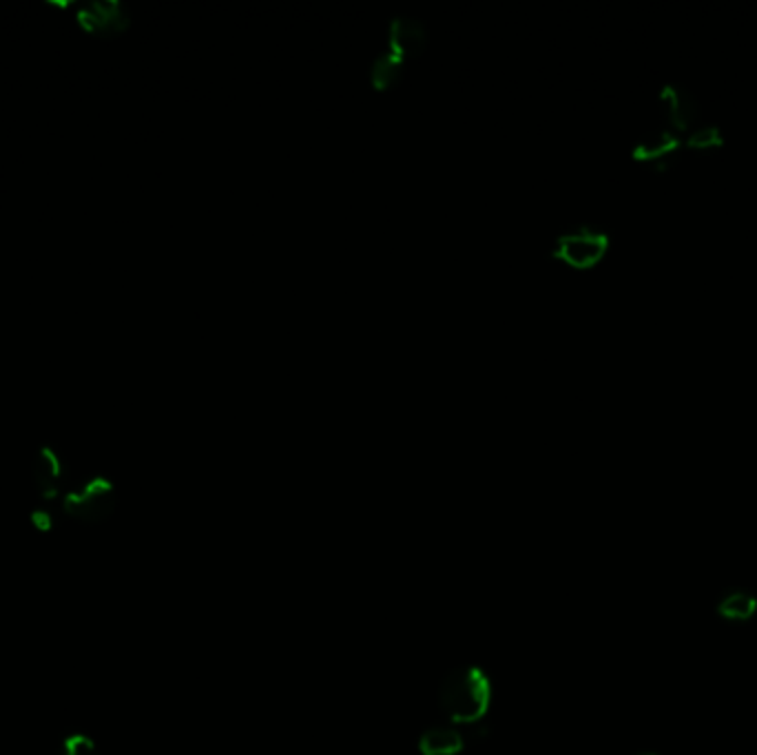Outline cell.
<instances>
[{
	"label": "cell",
	"instance_id": "obj_1",
	"mask_svg": "<svg viewBox=\"0 0 757 755\" xmlns=\"http://www.w3.org/2000/svg\"><path fill=\"white\" fill-rule=\"evenodd\" d=\"M705 124L694 95L676 84L663 87L658 107L649 127L640 133L634 147L638 160H663L680 144L692 142L694 133Z\"/></svg>",
	"mask_w": 757,
	"mask_h": 755
},
{
	"label": "cell",
	"instance_id": "obj_2",
	"mask_svg": "<svg viewBox=\"0 0 757 755\" xmlns=\"http://www.w3.org/2000/svg\"><path fill=\"white\" fill-rule=\"evenodd\" d=\"M492 698V685L487 674L476 667L452 670L438 689V703L445 716L456 723H476L485 716Z\"/></svg>",
	"mask_w": 757,
	"mask_h": 755
},
{
	"label": "cell",
	"instance_id": "obj_3",
	"mask_svg": "<svg viewBox=\"0 0 757 755\" xmlns=\"http://www.w3.org/2000/svg\"><path fill=\"white\" fill-rule=\"evenodd\" d=\"M115 501H118V494H115L113 483L104 476H93L80 487L71 490L64 496L62 507L71 519L95 523V521L107 519L115 510Z\"/></svg>",
	"mask_w": 757,
	"mask_h": 755
},
{
	"label": "cell",
	"instance_id": "obj_4",
	"mask_svg": "<svg viewBox=\"0 0 757 755\" xmlns=\"http://www.w3.org/2000/svg\"><path fill=\"white\" fill-rule=\"evenodd\" d=\"M609 249V235L592 224H581L576 229L563 231L556 238L554 255L576 269L594 266Z\"/></svg>",
	"mask_w": 757,
	"mask_h": 755
},
{
	"label": "cell",
	"instance_id": "obj_5",
	"mask_svg": "<svg viewBox=\"0 0 757 755\" xmlns=\"http://www.w3.org/2000/svg\"><path fill=\"white\" fill-rule=\"evenodd\" d=\"M78 22L93 36H115L129 27L131 16L120 0H93L80 7Z\"/></svg>",
	"mask_w": 757,
	"mask_h": 755
},
{
	"label": "cell",
	"instance_id": "obj_6",
	"mask_svg": "<svg viewBox=\"0 0 757 755\" xmlns=\"http://www.w3.org/2000/svg\"><path fill=\"white\" fill-rule=\"evenodd\" d=\"M62 481H64L62 459L58 456V452L53 447L42 445L33 459V485H36L40 499L53 501L62 490Z\"/></svg>",
	"mask_w": 757,
	"mask_h": 755
},
{
	"label": "cell",
	"instance_id": "obj_7",
	"mask_svg": "<svg viewBox=\"0 0 757 755\" xmlns=\"http://www.w3.org/2000/svg\"><path fill=\"white\" fill-rule=\"evenodd\" d=\"M427 40V29L421 18L414 16H394L390 22V44L387 49L398 58H407L418 53Z\"/></svg>",
	"mask_w": 757,
	"mask_h": 755
},
{
	"label": "cell",
	"instance_id": "obj_8",
	"mask_svg": "<svg viewBox=\"0 0 757 755\" xmlns=\"http://www.w3.org/2000/svg\"><path fill=\"white\" fill-rule=\"evenodd\" d=\"M716 616L731 625L749 623L757 616V594L749 587H731L716 603Z\"/></svg>",
	"mask_w": 757,
	"mask_h": 755
},
{
	"label": "cell",
	"instance_id": "obj_9",
	"mask_svg": "<svg viewBox=\"0 0 757 755\" xmlns=\"http://www.w3.org/2000/svg\"><path fill=\"white\" fill-rule=\"evenodd\" d=\"M423 755H454L463 749V736L450 727H432L418 741Z\"/></svg>",
	"mask_w": 757,
	"mask_h": 755
},
{
	"label": "cell",
	"instance_id": "obj_10",
	"mask_svg": "<svg viewBox=\"0 0 757 755\" xmlns=\"http://www.w3.org/2000/svg\"><path fill=\"white\" fill-rule=\"evenodd\" d=\"M403 62H405V60L398 58L396 53H392L390 49L381 51L377 58L373 60V67H371L373 84H375L377 89H387V87H392V84L398 80L401 71H403Z\"/></svg>",
	"mask_w": 757,
	"mask_h": 755
},
{
	"label": "cell",
	"instance_id": "obj_11",
	"mask_svg": "<svg viewBox=\"0 0 757 755\" xmlns=\"http://www.w3.org/2000/svg\"><path fill=\"white\" fill-rule=\"evenodd\" d=\"M62 755H100L98 747L91 738L82 736V734H73L64 741L62 745Z\"/></svg>",
	"mask_w": 757,
	"mask_h": 755
},
{
	"label": "cell",
	"instance_id": "obj_12",
	"mask_svg": "<svg viewBox=\"0 0 757 755\" xmlns=\"http://www.w3.org/2000/svg\"><path fill=\"white\" fill-rule=\"evenodd\" d=\"M31 523H33V527L38 532H51L53 530V514L49 510H44V507L33 510L31 512Z\"/></svg>",
	"mask_w": 757,
	"mask_h": 755
},
{
	"label": "cell",
	"instance_id": "obj_13",
	"mask_svg": "<svg viewBox=\"0 0 757 755\" xmlns=\"http://www.w3.org/2000/svg\"><path fill=\"white\" fill-rule=\"evenodd\" d=\"M636 755H658V754H654V752H645V754H636Z\"/></svg>",
	"mask_w": 757,
	"mask_h": 755
}]
</instances>
